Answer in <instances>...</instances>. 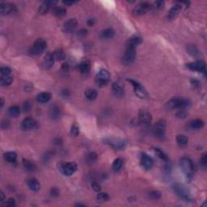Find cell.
I'll use <instances>...</instances> for the list:
<instances>
[{"label":"cell","mask_w":207,"mask_h":207,"mask_svg":"<svg viewBox=\"0 0 207 207\" xmlns=\"http://www.w3.org/2000/svg\"><path fill=\"white\" fill-rule=\"evenodd\" d=\"M180 167H181L182 171L185 174L186 177L188 180L192 179L193 176V172H194V166L192 160L187 157H184L180 159Z\"/></svg>","instance_id":"cell-1"},{"label":"cell","mask_w":207,"mask_h":207,"mask_svg":"<svg viewBox=\"0 0 207 207\" xmlns=\"http://www.w3.org/2000/svg\"><path fill=\"white\" fill-rule=\"evenodd\" d=\"M189 105V101L183 98H173L167 103V108L168 109H184Z\"/></svg>","instance_id":"cell-2"},{"label":"cell","mask_w":207,"mask_h":207,"mask_svg":"<svg viewBox=\"0 0 207 207\" xmlns=\"http://www.w3.org/2000/svg\"><path fill=\"white\" fill-rule=\"evenodd\" d=\"M46 48V41L42 38L36 39L34 41L32 47L30 48V53L33 55H38L44 52V50Z\"/></svg>","instance_id":"cell-3"},{"label":"cell","mask_w":207,"mask_h":207,"mask_svg":"<svg viewBox=\"0 0 207 207\" xmlns=\"http://www.w3.org/2000/svg\"><path fill=\"white\" fill-rule=\"evenodd\" d=\"M166 121L161 119L156 122L153 127V133L157 139H163L164 138L165 131H166Z\"/></svg>","instance_id":"cell-4"},{"label":"cell","mask_w":207,"mask_h":207,"mask_svg":"<svg viewBox=\"0 0 207 207\" xmlns=\"http://www.w3.org/2000/svg\"><path fill=\"white\" fill-rule=\"evenodd\" d=\"M173 190L174 192L177 194L181 199H183L184 201H192V197L190 196L189 193L187 190V188L182 184H176L173 185Z\"/></svg>","instance_id":"cell-5"},{"label":"cell","mask_w":207,"mask_h":207,"mask_svg":"<svg viewBox=\"0 0 207 207\" xmlns=\"http://www.w3.org/2000/svg\"><path fill=\"white\" fill-rule=\"evenodd\" d=\"M135 56H136L135 48L130 46V45H127L124 57H123V62L126 65L132 64L135 59Z\"/></svg>","instance_id":"cell-6"},{"label":"cell","mask_w":207,"mask_h":207,"mask_svg":"<svg viewBox=\"0 0 207 207\" xmlns=\"http://www.w3.org/2000/svg\"><path fill=\"white\" fill-rule=\"evenodd\" d=\"M109 79H110V75L109 71L105 69L101 70L96 75V83L100 87L106 85L107 83H109Z\"/></svg>","instance_id":"cell-7"},{"label":"cell","mask_w":207,"mask_h":207,"mask_svg":"<svg viewBox=\"0 0 207 207\" xmlns=\"http://www.w3.org/2000/svg\"><path fill=\"white\" fill-rule=\"evenodd\" d=\"M128 81L132 83L133 87H134V89H135V92L136 93V95L142 99H145L148 96L147 92L146 91V89L143 88V86L140 84L139 83H138L135 80H133V79H128Z\"/></svg>","instance_id":"cell-8"},{"label":"cell","mask_w":207,"mask_h":207,"mask_svg":"<svg viewBox=\"0 0 207 207\" xmlns=\"http://www.w3.org/2000/svg\"><path fill=\"white\" fill-rule=\"evenodd\" d=\"M151 5L148 3V2H141L139 5H137L135 8H134L133 13L135 15H143L147 12L150 9H151Z\"/></svg>","instance_id":"cell-9"},{"label":"cell","mask_w":207,"mask_h":207,"mask_svg":"<svg viewBox=\"0 0 207 207\" xmlns=\"http://www.w3.org/2000/svg\"><path fill=\"white\" fill-rule=\"evenodd\" d=\"M78 23L77 19H70L68 20H66L63 24L62 26V30L63 32H66V33H70V32H72L75 31V29L77 28Z\"/></svg>","instance_id":"cell-10"},{"label":"cell","mask_w":207,"mask_h":207,"mask_svg":"<svg viewBox=\"0 0 207 207\" xmlns=\"http://www.w3.org/2000/svg\"><path fill=\"white\" fill-rule=\"evenodd\" d=\"M187 66L192 71L205 72V63L203 61H196V62H190L187 64Z\"/></svg>","instance_id":"cell-11"},{"label":"cell","mask_w":207,"mask_h":207,"mask_svg":"<svg viewBox=\"0 0 207 207\" xmlns=\"http://www.w3.org/2000/svg\"><path fill=\"white\" fill-rule=\"evenodd\" d=\"M77 169V165L74 162L67 163L62 167V173L66 176L73 175Z\"/></svg>","instance_id":"cell-12"},{"label":"cell","mask_w":207,"mask_h":207,"mask_svg":"<svg viewBox=\"0 0 207 207\" xmlns=\"http://www.w3.org/2000/svg\"><path fill=\"white\" fill-rule=\"evenodd\" d=\"M141 164L144 168L149 170L153 167L154 162L151 156H149L146 153H143L141 155Z\"/></svg>","instance_id":"cell-13"},{"label":"cell","mask_w":207,"mask_h":207,"mask_svg":"<svg viewBox=\"0 0 207 207\" xmlns=\"http://www.w3.org/2000/svg\"><path fill=\"white\" fill-rule=\"evenodd\" d=\"M139 118L140 123H142L143 125L150 124L152 120L151 114L148 111H146V110H140Z\"/></svg>","instance_id":"cell-14"},{"label":"cell","mask_w":207,"mask_h":207,"mask_svg":"<svg viewBox=\"0 0 207 207\" xmlns=\"http://www.w3.org/2000/svg\"><path fill=\"white\" fill-rule=\"evenodd\" d=\"M56 3H57L56 1H45V2H43L42 4L39 6V13L41 14V15H45L49 11L50 7L54 6Z\"/></svg>","instance_id":"cell-15"},{"label":"cell","mask_w":207,"mask_h":207,"mask_svg":"<svg viewBox=\"0 0 207 207\" xmlns=\"http://www.w3.org/2000/svg\"><path fill=\"white\" fill-rule=\"evenodd\" d=\"M36 122L35 121V119L32 118H27L22 122L21 127L23 130H32V129L35 128L36 126Z\"/></svg>","instance_id":"cell-16"},{"label":"cell","mask_w":207,"mask_h":207,"mask_svg":"<svg viewBox=\"0 0 207 207\" xmlns=\"http://www.w3.org/2000/svg\"><path fill=\"white\" fill-rule=\"evenodd\" d=\"M107 143H109V146H111L112 147L117 150H120L122 149V148H124L125 144H126L123 140L118 139H110L107 141Z\"/></svg>","instance_id":"cell-17"},{"label":"cell","mask_w":207,"mask_h":207,"mask_svg":"<svg viewBox=\"0 0 207 207\" xmlns=\"http://www.w3.org/2000/svg\"><path fill=\"white\" fill-rule=\"evenodd\" d=\"M15 8L14 5L8 2H2L0 4V13L3 15H8L11 13Z\"/></svg>","instance_id":"cell-18"},{"label":"cell","mask_w":207,"mask_h":207,"mask_svg":"<svg viewBox=\"0 0 207 207\" xmlns=\"http://www.w3.org/2000/svg\"><path fill=\"white\" fill-rule=\"evenodd\" d=\"M182 9V6L180 4H176L170 9V11H168V19H175L179 13L180 12Z\"/></svg>","instance_id":"cell-19"},{"label":"cell","mask_w":207,"mask_h":207,"mask_svg":"<svg viewBox=\"0 0 207 207\" xmlns=\"http://www.w3.org/2000/svg\"><path fill=\"white\" fill-rule=\"evenodd\" d=\"M114 35H115L114 30L111 28H109L102 30L101 32V34H100V36H101L102 39H110L113 38V36H114Z\"/></svg>","instance_id":"cell-20"},{"label":"cell","mask_w":207,"mask_h":207,"mask_svg":"<svg viewBox=\"0 0 207 207\" xmlns=\"http://www.w3.org/2000/svg\"><path fill=\"white\" fill-rule=\"evenodd\" d=\"M112 90H113V94L116 96H118V97H121L124 94V89L122 88V86L120 85L118 83H113V86H112Z\"/></svg>","instance_id":"cell-21"},{"label":"cell","mask_w":207,"mask_h":207,"mask_svg":"<svg viewBox=\"0 0 207 207\" xmlns=\"http://www.w3.org/2000/svg\"><path fill=\"white\" fill-rule=\"evenodd\" d=\"M28 188H30L32 191H38L41 188V184L39 183V181L36 179H34V178H32V179H29L28 180Z\"/></svg>","instance_id":"cell-22"},{"label":"cell","mask_w":207,"mask_h":207,"mask_svg":"<svg viewBox=\"0 0 207 207\" xmlns=\"http://www.w3.org/2000/svg\"><path fill=\"white\" fill-rule=\"evenodd\" d=\"M189 127L193 130H200L204 127V122L200 119L193 120L189 122Z\"/></svg>","instance_id":"cell-23"},{"label":"cell","mask_w":207,"mask_h":207,"mask_svg":"<svg viewBox=\"0 0 207 207\" xmlns=\"http://www.w3.org/2000/svg\"><path fill=\"white\" fill-rule=\"evenodd\" d=\"M50 98H51V94L49 92H41L37 96L36 100L39 103L44 104V103H47Z\"/></svg>","instance_id":"cell-24"},{"label":"cell","mask_w":207,"mask_h":207,"mask_svg":"<svg viewBox=\"0 0 207 207\" xmlns=\"http://www.w3.org/2000/svg\"><path fill=\"white\" fill-rule=\"evenodd\" d=\"M60 114H61V110H60L59 107L57 105H53L49 110V115L53 120L58 119L60 117Z\"/></svg>","instance_id":"cell-25"},{"label":"cell","mask_w":207,"mask_h":207,"mask_svg":"<svg viewBox=\"0 0 207 207\" xmlns=\"http://www.w3.org/2000/svg\"><path fill=\"white\" fill-rule=\"evenodd\" d=\"M52 12L57 17H62L66 15V10L62 6H54L52 10Z\"/></svg>","instance_id":"cell-26"},{"label":"cell","mask_w":207,"mask_h":207,"mask_svg":"<svg viewBox=\"0 0 207 207\" xmlns=\"http://www.w3.org/2000/svg\"><path fill=\"white\" fill-rule=\"evenodd\" d=\"M90 68H91V63H90L89 61L82 62L79 66V71H80L81 73H83V74L88 73L90 71Z\"/></svg>","instance_id":"cell-27"},{"label":"cell","mask_w":207,"mask_h":207,"mask_svg":"<svg viewBox=\"0 0 207 207\" xmlns=\"http://www.w3.org/2000/svg\"><path fill=\"white\" fill-rule=\"evenodd\" d=\"M3 157H4V159L6 160V161H7V162L15 163L16 159H17V155H16V153H15V152L8 151L6 152V153H5Z\"/></svg>","instance_id":"cell-28"},{"label":"cell","mask_w":207,"mask_h":207,"mask_svg":"<svg viewBox=\"0 0 207 207\" xmlns=\"http://www.w3.org/2000/svg\"><path fill=\"white\" fill-rule=\"evenodd\" d=\"M176 143L180 147H185L188 144V139L184 135H178L176 137Z\"/></svg>","instance_id":"cell-29"},{"label":"cell","mask_w":207,"mask_h":207,"mask_svg":"<svg viewBox=\"0 0 207 207\" xmlns=\"http://www.w3.org/2000/svg\"><path fill=\"white\" fill-rule=\"evenodd\" d=\"M7 112H8L9 115L13 117V118H17L18 116L20 114V109L16 105H13V106L10 107Z\"/></svg>","instance_id":"cell-30"},{"label":"cell","mask_w":207,"mask_h":207,"mask_svg":"<svg viewBox=\"0 0 207 207\" xmlns=\"http://www.w3.org/2000/svg\"><path fill=\"white\" fill-rule=\"evenodd\" d=\"M54 57H53V53H48L46 57H45V66L46 68H50L53 66V63H54Z\"/></svg>","instance_id":"cell-31"},{"label":"cell","mask_w":207,"mask_h":207,"mask_svg":"<svg viewBox=\"0 0 207 207\" xmlns=\"http://www.w3.org/2000/svg\"><path fill=\"white\" fill-rule=\"evenodd\" d=\"M97 96H98V93H97V92L95 89H88L85 92L86 98L89 100V101H94V100H96Z\"/></svg>","instance_id":"cell-32"},{"label":"cell","mask_w":207,"mask_h":207,"mask_svg":"<svg viewBox=\"0 0 207 207\" xmlns=\"http://www.w3.org/2000/svg\"><path fill=\"white\" fill-rule=\"evenodd\" d=\"M23 165H24V168L28 172H34L36 170V166L34 164L28 159H23Z\"/></svg>","instance_id":"cell-33"},{"label":"cell","mask_w":207,"mask_h":207,"mask_svg":"<svg viewBox=\"0 0 207 207\" xmlns=\"http://www.w3.org/2000/svg\"><path fill=\"white\" fill-rule=\"evenodd\" d=\"M141 43H142V39L140 38L139 36H133V37H131V38L129 40L127 45H130V46L136 48L137 45H139V44H141Z\"/></svg>","instance_id":"cell-34"},{"label":"cell","mask_w":207,"mask_h":207,"mask_svg":"<svg viewBox=\"0 0 207 207\" xmlns=\"http://www.w3.org/2000/svg\"><path fill=\"white\" fill-rule=\"evenodd\" d=\"M53 55L54 57V59L57 60V61H62V60H63L65 58V53L62 49H57V50H55V51L53 52Z\"/></svg>","instance_id":"cell-35"},{"label":"cell","mask_w":207,"mask_h":207,"mask_svg":"<svg viewBox=\"0 0 207 207\" xmlns=\"http://www.w3.org/2000/svg\"><path fill=\"white\" fill-rule=\"evenodd\" d=\"M13 80V77L11 75H6V76H1V85L2 86H8L11 83Z\"/></svg>","instance_id":"cell-36"},{"label":"cell","mask_w":207,"mask_h":207,"mask_svg":"<svg viewBox=\"0 0 207 207\" xmlns=\"http://www.w3.org/2000/svg\"><path fill=\"white\" fill-rule=\"evenodd\" d=\"M122 159H116L113 163V165H112V168L115 172H118L120 169L122 168Z\"/></svg>","instance_id":"cell-37"},{"label":"cell","mask_w":207,"mask_h":207,"mask_svg":"<svg viewBox=\"0 0 207 207\" xmlns=\"http://www.w3.org/2000/svg\"><path fill=\"white\" fill-rule=\"evenodd\" d=\"M96 199H97L98 201H100V202H104V201H109V196L107 193H100L97 195Z\"/></svg>","instance_id":"cell-38"},{"label":"cell","mask_w":207,"mask_h":207,"mask_svg":"<svg viewBox=\"0 0 207 207\" xmlns=\"http://www.w3.org/2000/svg\"><path fill=\"white\" fill-rule=\"evenodd\" d=\"M155 151L156 155L159 157L161 159L164 160V161H167V160L168 159V155H167L166 154H165L164 152L162 150L159 149V148H155Z\"/></svg>","instance_id":"cell-39"},{"label":"cell","mask_w":207,"mask_h":207,"mask_svg":"<svg viewBox=\"0 0 207 207\" xmlns=\"http://www.w3.org/2000/svg\"><path fill=\"white\" fill-rule=\"evenodd\" d=\"M149 196L152 199H159L161 197V193L159 191H157V190H153L151 192L149 193Z\"/></svg>","instance_id":"cell-40"},{"label":"cell","mask_w":207,"mask_h":207,"mask_svg":"<svg viewBox=\"0 0 207 207\" xmlns=\"http://www.w3.org/2000/svg\"><path fill=\"white\" fill-rule=\"evenodd\" d=\"M0 73H1V76L10 75V74H11V69L7 67V66H3L0 70Z\"/></svg>","instance_id":"cell-41"},{"label":"cell","mask_w":207,"mask_h":207,"mask_svg":"<svg viewBox=\"0 0 207 207\" xmlns=\"http://www.w3.org/2000/svg\"><path fill=\"white\" fill-rule=\"evenodd\" d=\"M96 159H97V155L95 153H91L87 156V162L90 163V164L96 162Z\"/></svg>","instance_id":"cell-42"},{"label":"cell","mask_w":207,"mask_h":207,"mask_svg":"<svg viewBox=\"0 0 207 207\" xmlns=\"http://www.w3.org/2000/svg\"><path fill=\"white\" fill-rule=\"evenodd\" d=\"M71 134L72 135H74V136H77V135H79V126H77L76 124L73 125V126L71 127Z\"/></svg>","instance_id":"cell-43"},{"label":"cell","mask_w":207,"mask_h":207,"mask_svg":"<svg viewBox=\"0 0 207 207\" xmlns=\"http://www.w3.org/2000/svg\"><path fill=\"white\" fill-rule=\"evenodd\" d=\"M23 109L24 112H28L31 109V104L29 101H26L23 104Z\"/></svg>","instance_id":"cell-44"},{"label":"cell","mask_w":207,"mask_h":207,"mask_svg":"<svg viewBox=\"0 0 207 207\" xmlns=\"http://www.w3.org/2000/svg\"><path fill=\"white\" fill-rule=\"evenodd\" d=\"M92 188H93V190H95L96 192H99V191H101V185H100L97 182H93L92 184Z\"/></svg>","instance_id":"cell-45"},{"label":"cell","mask_w":207,"mask_h":207,"mask_svg":"<svg viewBox=\"0 0 207 207\" xmlns=\"http://www.w3.org/2000/svg\"><path fill=\"white\" fill-rule=\"evenodd\" d=\"M87 33H88L87 29L82 28V29H80L79 32H78V36H79V37H83V36H85L86 35H87Z\"/></svg>","instance_id":"cell-46"},{"label":"cell","mask_w":207,"mask_h":207,"mask_svg":"<svg viewBox=\"0 0 207 207\" xmlns=\"http://www.w3.org/2000/svg\"><path fill=\"white\" fill-rule=\"evenodd\" d=\"M5 205L6 206H15V200L13 198H9L8 201H6V204H5Z\"/></svg>","instance_id":"cell-47"},{"label":"cell","mask_w":207,"mask_h":207,"mask_svg":"<svg viewBox=\"0 0 207 207\" xmlns=\"http://www.w3.org/2000/svg\"><path fill=\"white\" fill-rule=\"evenodd\" d=\"M176 116H177L178 118H184L186 116V113L184 112V109H180V110H179L178 113H176Z\"/></svg>","instance_id":"cell-48"},{"label":"cell","mask_w":207,"mask_h":207,"mask_svg":"<svg viewBox=\"0 0 207 207\" xmlns=\"http://www.w3.org/2000/svg\"><path fill=\"white\" fill-rule=\"evenodd\" d=\"M50 193H51L52 196L57 197L59 195V190H58L57 188H53L51 189V191H50Z\"/></svg>","instance_id":"cell-49"},{"label":"cell","mask_w":207,"mask_h":207,"mask_svg":"<svg viewBox=\"0 0 207 207\" xmlns=\"http://www.w3.org/2000/svg\"><path fill=\"white\" fill-rule=\"evenodd\" d=\"M164 2H162V1H157L155 3V5L156 6V8H162L163 6H164Z\"/></svg>","instance_id":"cell-50"},{"label":"cell","mask_w":207,"mask_h":207,"mask_svg":"<svg viewBox=\"0 0 207 207\" xmlns=\"http://www.w3.org/2000/svg\"><path fill=\"white\" fill-rule=\"evenodd\" d=\"M201 164H202L203 166H206L207 164V159H206V154H204L201 158Z\"/></svg>","instance_id":"cell-51"},{"label":"cell","mask_w":207,"mask_h":207,"mask_svg":"<svg viewBox=\"0 0 207 207\" xmlns=\"http://www.w3.org/2000/svg\"><path fill=\"white\" fill-rule=\"evenodd\" d=\"M68 68H69V66H68V64H67V63H63V64H62V71H68Z\"/></svg>","instance_id":"cell-52"},{"label":"cell","mask_w":207,"mask_h":207,"mask_svg":"<svg viewBox=\"0 0 207 207\" xmlns=\"http://www.w3.org/2000/svg\"><path fill=\"white\" fill-rule=\"evenodd\" d=\"M94 23H95L94 19H88V25H89V26H92V25H93V24H94Z\"/></svg>","instance_id":"cell-53"},{"label":"cell","mask_w":207,"mask_h":207,"mask_svg":"<svg viewBox=\"0 0 207 207\" xmlns=\"http://www.w3.org/2000/svg\"><path fill=\"white\" fill-rule=\"evenodd\" d=\"M63 2H64L65 4H66V5H72V4H74V3H75V2H74V1H64Z\"/></svg>","instance_id":"cell-54"},{"label":"cell","mask_w":207,"mask_h":207,"mask_svg":"<svg viewBox=\"0 0 207 207\" xmlns=\"http://www.w3.org/2000/svg\"><path fill=\"white\" fill-rule=\"evenodd\" d=\"M1 201H4V197H5V196H4V193H3L2 192H1Z\"/></svg>","instance_id":"cell-55"},{"label":"cell","mask_w":207,"mask_h":207,"mask_svg":"<svg viewBox=\"0 0 207 207\" xmlns=\"http://www.w3.org/2000/svg\"><path fill=\"white\" fill-rule=\"evenodd\" d=\"M3 104H4V101H3V99L1 98V107L3 106Z\"/></svg>","instance_id":"cell-56"}]
</instances>
